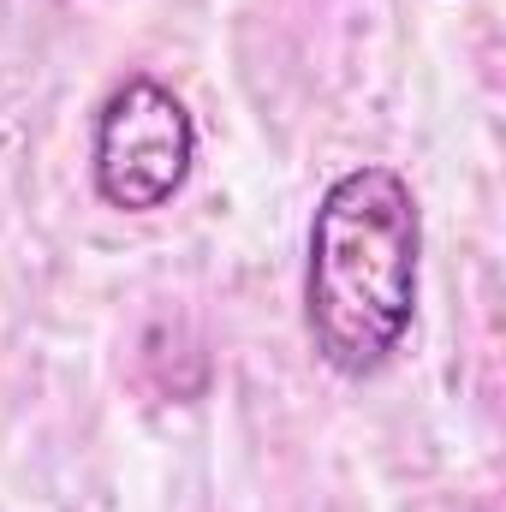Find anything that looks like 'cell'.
<instances>
[{
    "instance_id": "6da1fadb",
    "label": "cell",
    "mask_w": 506,
    "mask_h": 512,
    "mask_svg": "<svg viewBox=\"0 0 506 512\" xmlns=\"http://www.w3.org/2000/svg\"><path fill=\"white\" fill-rule=\"evenodd\" d=\"M417 256L423 221L405 173L370 161L322 191L310 221L304 328L334 376H376L399 352L417 316Z\"/></svg>"
},
{
    "instance_id": "7a4b0ae2",
    "label": "cell",
    "mask_w": 506,
    "mask_h": 512,
    "mask_svg": "<svg viewBox=\"0 0 506 512\" xmlns=\"http://www.w3.org/2000/svg\"><path fill=\"white\" fill-rule=\"evenodd\" d=\"M197 161V126L185 102L155 84V78H126L108 90L96 114V143H90V173L96 197L126 215H155L167 209Z\"/></svg>"
}]
</instances>
